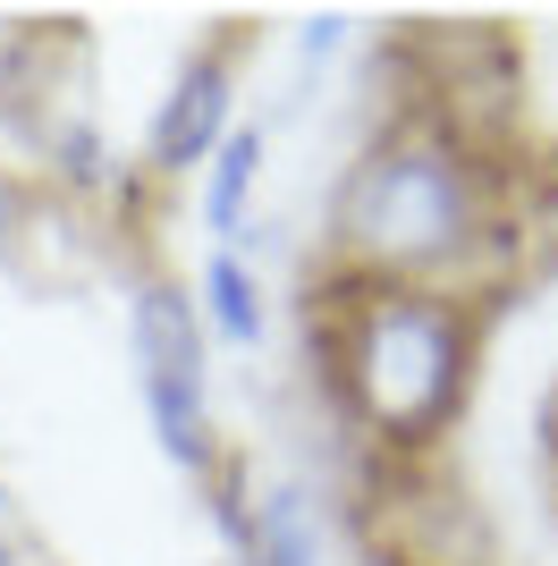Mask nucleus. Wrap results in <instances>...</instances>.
<instances>
[{
  "mask_svg": "<svg viewBox=\"0 0 558 566\" xmlns=\"http://www.w3.org/2000/svg\"><path fill=\"white\" fill-rule=\"evenodd\" d=\"M34 212H43V178H34V169H18V161H0V262L25 254Z\"/></svg>",
  "mask_w": 558,
  "mask_h": 566,
  "instance_id": "obj_10",
  "label": "nucleus"
},
{
  "mask_svg": "<svg viewBox=\"0 0 558 566\" xmlns=\"http://www.w3.org/2000/svg\"><path fill=\"white\" fill-rule=\"evenodd\" d=\"M525 161L448 136L423 111H381L355 136L322 195V262L313 280H381V287H457L525 271Z\"/></svg>",
  "mask_w": 558,
  "mask_h": 566,
  "instance_id": "obj_1",
  "label": "nucleus"
},
{
  "mask_svg": "<svg viewBox=\"0 0 558 566\" xmlns=\"http://www.w3.org/2000/svg\"><path fill=\"white\" fill-rule=\"evenodd\" d=\"M186 287H195V305H204L211 347H237V355H262V347H271V296H262L255 254H237V245H211L204 271H195Z\"/></svg>",
  "mask_w": 558,
  "mask_h": 566,
  "instance_id": "obj_8",
  "label": "nucleus"
},
{
  "mask_svg": "<svg viewBox=\"0 0 558 566\" xmlns=\"http://www.w3.org/2000/svg\"><path fill=\"white\" fill-rule=\"evenodd\" d=\"M0 566H43V549H34V516H25V499L0 482Z\"/></svg>",
  "mask_w": 558,
  "mask_h": 566,
  "instance_id": "obj_11",
  "label": "nucleus"
},
{
  "mask_svg": "<svg viewBox=\"0 0 558 566\" xmlns=\"http://www.w3.org/2000/svg\"><path fill=\"white\" fill-rule=\"evenodd\" d=\"M550 507H558V499H550Z\"/></svg>",
  "mask_w": 558,
  "mask_h": 566,
  "instance_id": "obj_14",
  "label": "nucleus"
},
{
  "mask_svg": "<svg viewBox=\"0 0 558 566\" xmlns=\"http://www.w3.org/2000/svg\"><path fill=\"white\" fill-rule=\"evenodd\" d=\"M490 305L457 287L313 280L304 364L330 431H348L355 465H423L457 440L483 380Z\"/></svg>",
  "mask_w": 558,
  "mask_h": 566,
  "instance_id": "obj_2",
  "label": "nucleus"
},
{
  "mask_svg": "<svg viewBox=\"0 0 558 566\" xmlns=\"http://www.w3.org/2000/svg\"><path fill=\"white\" fill-rule=\"evenodd\" d=\"M127 373H136V406L153 449L169 457V473H186L204 491L229 465V431H220V373H211V331L186 271L144 262V280L127 287Z\"/></svg>",
  "mask_w": 558,
  "mask_h": 566,
  "instance_id": "obj_3",
  "label": "nucleus"
},
{
  "mask_svg": "<svg viewBox=\"0 0 558 566\" xmlns=\"http://www.w3.org/2000/svg\"><path fill=\"white\" fill-rule=\"evenodd\" d=\"M534 449H541V465H550V482H558V380L541 389V406H534Z\"/></svg>",
  "mask_w": 558,
  "mask_h": 566,
  "instance_id": "obj_12",
  "label": "nucleus"
},
{
  "mask_svg": "<svg viewBox=\"0 0 558 566\" xmlns=\"http://www.w3.org/2000/svg\"><path fill=\"white\" fill-rule=\"evenodd\" d=\"M262 169H271V118H237L220 136V153L204 161V178H195V220H204L211 245H246L262 229V212H255Z\"/></svg>",
  "mask_w": 558,
  "mask_h": 566,
  "instance_id": "obj_7",
  "label": "nucleus"
},
{
  "mask_svg": "<svg viewBox=\"0 0 558 566\" xmlns=\"http://www.w3.org/2000/svg\"><path fill=\"white\" fill-rule=\"evenodd\" d=\"M255 566H322L330 558V491L297 465H255L246 491V549Z\"/></svg>",
  "mask_w": 558,
  "mask_h": 566,
  "instance_id": "obj_6",
  "label": "nucleus"
},
{
  "mask_svg": "<svg viewBox=\"0 0 558 566\" xmlns=\"http://www.w3.org/2000/svg\"><path fill=\"white\" fill-rule=\"evenodd\" d=\"M516 220H525V271H550L558 280V153H534V161H525V203H516Z\"/></svg>",
  "mask_w": 558,
  "mask_h": 566,
  "instance_id": "obj_9",
  "label": "nucleus"
},
{
  "mask_svg": "<svg viewBox=\"0 0 558 566\" xmlns=\"http://www.w3.org/2000/svg\"><path fill=\"white\" fill-rule=\"evenodd\" d=\"M211 566H255V558H211Z\"/></svg>",
  "mask_w": 558,
  "mask_h": 566,
  "instance_id": "obj_13",
  "label": "nucleus"
},
{
  "mask_svg": "<svg viewBox=\"0 0 558 566\" xmlns=\"http://www.w3.org/2000/svg\"><path fill=\"white\" fill-rule=\"evenodd\" d=\"M348 524L372 566H499L490 516L441 457L423 465H355Z\"/></svg>",
  "mask_w": 558,
  "mask_h": 566,
  "instance_id": "obj_4",
  "label": "nucleus"
},
{
  "mask_svg": "<svg viewBox=\"0 0 558 566\" xmlns=\"http://www.w3.org/2000/svg\"><path fill=\"white\" fill-rule=\"evenodd\" d=\"M246 43H255V25H220L211 43H195L178 60L169 94L153 102V118H144V136H136V161H127L153 195L204 178V161L237 127V51H246Z\"/></svg>",
  "mask_w": 558,
  "mask_h": 566,
  "instance_id": "obj_5",
  "label": "nucleus"
}]
</instances>
